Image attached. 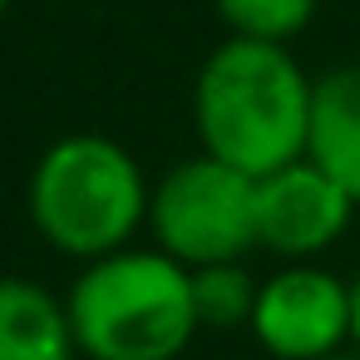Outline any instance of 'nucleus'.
Listing matches in <instances>:
<instances>
[{
  "instance_id": "obj_1",
  "label": "nucleus",
  "mask_w": 360,
  "mask_h": 360,
  "mask_svg": "<svg viewBox=\"0 0 360 360\" xmlns=\"http://www.w3.org/2000/svg\"><path fill=\"white\" fill-rule=\"evenodd\" d=\"M316 79L296 65L291 45L237 40L212 45L193 79V124L207 158L266 178L306 158Z\"/></svg>"
},
{
  "instance_id": "obj_2",
  "label": "nucleus",
  "mask_w": 360,
  "mask_h": 360,
  "mask_svg": "<svg viewBox=\"0 0 360 360\" xmlns=\"http://www.w3.org/2000/svg\"><path fill=\"white\" fill-rule=\"evenodd\" d=\"M148 198L153 183L143 178L139 158L104 134L55 139L25 183L35 232L79 266L134 247V237L148 227Z\"/></svg>"
},
{
  "instance_id": "obj_3",
  "label": "nucleus",
  "mask_w": 360,
  "mask_h": 360,
  "mask_svg": "<svg viewBox=\"0 0 360 360\" xmlns=\"http://www.w3.org/2000/svg\"><path fill=\"white\" fill-rule=\"evenodd\" d=\"M65 306L79 360H178L202 330L193 306V271L139 242L84 262Z\"/></svg>"
},
{
  "instance_id": "obj_4",
  "label": "nucleus",
  "mask_w": 360,
  "mask_h": 360,
  "mask_svg": "<svg viewBox=\"0 0 360 360\" xmlns=\"http://www.w3.org/2000/svg\"><path fill=\"white\" fill-rule=\"evenodd\" d=\"M148 232L188 271L242 262L257 247V178L193 153L153 183Z\"/></svg>"
},
{
  "instance_id": "obj_5",
  "label": "nucleus",
  "mask_w": 360,
  "mask_h": 360,
  "mask_svg": "<svg viewBox=\"0 0 360 360\" xmlns=\"http://www.w3.org/2000/svg\"><path fill=\"white\" fill-rule=\"evenodd\" d=\"M247 330L271 360H330L350 350V281L316 262H286L262 276Z\"/></svg>"
},
{
  "instance_id": "obj_6",
  "label": "nucleus",
  "mask_w": 360,
  "mask_h": 360,
  "mask_svg": "<svg viewBox=\"0 0 360 360\" xmlns=\"http://www.w3.org/2000/svg\"><path fill=\"white\" fill-rule=\"evenodd\" d=\"M355 198L311 158H296L257 178V247L281 262H316L330 252L355 217Z\"/></svg>"
},
{
  "instance_id": "obj_7",
  "label": "nucleus",
  "mask_w": 360,
  "mask_h": 360,
  "mask_svg": "<svg viewBox=\"0 0 360 360\" xmlns=\"http://www.w3.org/2000/svg\"><path fill=\"white\" fill-rule=\"evenodd\" d=\"M306 158L360 202V65H335L316 75Z\"/></svg>"
},
{
  "instance_id": "obj_8",
  "label": "nucleus",
  "mask_w": 360,
  "mask_h": 360,
  "mask_svg": "<svg viewBox=\"0 0 360 360\" xmlns=\"http://www.w3.org/2000/svg\"><path fill=\"white\" fill-rule=\"evenodd\" d=\"M0 360H79L65 296L30 276H0Z\"/></svg>"
},
{
  "instance_id": "obj_9",
  "label": "nucleus",
  "mask_w": 360,
  "mask_h": 360,
  "mask_svg": "<svg viewBox=\"0 0 360 360\" xmlns=\"http://www.w3.org/2000/svg\"><path fill=\"white\" fill-rule=\"evenodd\" d=\"M257 291H262V281H257L242 262H222V266H202V271H193V306H198V326H202V330L252 326Z\"/></svg>"
},
{
  "instance_id": "obj_10",
  "label": "nucleus",
  "mask_w": 360,
  "mask_h": 360,
  "mask_svg": "<svg viewBox=\"0 0 360 360\" xmlns=\"http://www.w3.org/2000/svg\"><path fill=\"white\" fill-rule=\"evenodd\" d=\"M217 20L237 40H266V45H291L321 11V0H212Z\"/></svg>"
},
{
  "instance_id": "obj_11",
  "label": "nucleus",
  "mask_w": 360,
  "mask_h": 360,
  "mask_svg": "<svg viewBox=\"0 0 360 360\" xmlns=\"http://www.w3.org/2000/svg\"><path fill=\"white\" fill-rule=\"evenodd\" d=\"M350 350L360 355V271L350 276Z\"/></svg>"
},
{
  "instance_id": "obj_12",
  "label": "nucleus",
  "mask_w": 360,
  "mask_h": 360,
  "mask_svg": "<svg viewBox=\"0 0 360 360\" xmlns=\"http://www.w3.org/2000/svg\"><path fill=\"white\" fill-rule=\"evenodd\" d=\"M330 360H360V355H355V350H340V355H330Z\"/></svg>"
},
{
  "instance_id": "obj_13",
  "label": "nucleus",
  "mask_w": 360,
  "mask_h": 360,
  "mask_svg": "<svg viewBox=\"0 0 360 360\" xmlns=\"http://www.w3.org/2000/svg\"><path fill=\"white\" fill-rule=\"evenodd\" d=\"M6 11H11V0H0V20H6Z\"/></svg>"
}]
</instances>
